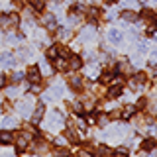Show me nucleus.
I'll list each match as a JSON object with an SVG mask.
<instances>
[{
    "instance_id": "nucleus-40",
    "label": "nucleus",
    "mask_w": 157,
    "mask_h": 157,
    "mask_svg": "<svg viewBox=\"0 0 157 157\" xmlns=\"http://www.w3.org/2000/svg\"><path fill=\"white\" fill-rule=\"evenodd\" d=\"M4 85H6V77H4V75H0V88H2Z\"/></svg>"
},
{
    "instance_id": "nucleus-25",
    "label": "nucleus",
    "mask_w": 157,
    "mask_h": 157,
    "mask_svg": "<svg viewBox=\"0 0 157 157\" xmlns=\"http://www.w3.org/2000/svg\"><path fill=\"white\" fill-rule=\"evenodd\" d=\"M96 155H98V157H108V155H110V149H108V147H104V145H100V147L96 149Z\"/></svg>"
},
{
    "instance_id": "nucleus-24",
    "label": "nucleus",
    "mask_w": 157,
    "mask_h": 157,
    "mask_svg": "<svg viewBox=\"0 0 157 157\" xmlns=\"http://www.w3.org/2000/svg\"><path fill=\"white\" fill-rule=\"evenodd\" d=\"M120 94H122V88L118 86V85H116V86H112L110 90H108V96H112V98H116V96H120Z\"/></svg>"
},
{
    "instance_id": "nucleus-21",
    "label": "nucleus",
    "mask_w": 157,
    "mask_h": 157,
    "mask_svg": "<svg viewBox=\"0 0 157 157\" xmlns=\"http://www.w3.org/2000/svg\"><path fill=\"white\" fill-rule=\"evenodd\" d=\"M153 147H155V140H151V137H147V140H144V144H141V149H145V151L153 149Z\"/></svg>"
},
{
    "instance_id": "nucleus-10",
    "label": "nucleus",
    "mask_w": 157,
    "mask_h": 157,
    "mask_svg": "<svg viewBox=\"0 0 157 157\" xmlns=\"http://www.w3.org/2000/svg\"><path fill=\"white\" fill-rule=\"evenodd\" d=\"M67 63H69V69H81L82 67V61H81V57H78V55H71Z\"/></svg>"
},
{
    "instance_id": "nucleus-29",
    "label": "nucleus",
    "mask_w": 157,
    "mask_h": 157,
    "mask_svg": "<svg viewBox=\"0 0 157 157\" xmlns=\"http://www.w3.org/2000/svg\"><path fill=\"white\" fill-rule=\"evenodd\" d=\"M24 78V73H12V77H10V81L12 82H20Z\"/></svg>"
},
{
    "instance_id": "nucleus-12",
    "label": "nucleus",
    "mask_w": 157,
    "mask_h": 157,
    "mask_svg": "<svg viewBox=\"0 0 157 157\" xmlns=\"http://www.w3.org/2000/svg\"><path fill=\"white\" fill-rule=\"evenodd\" d=\"M108 39H110L112 43H120L122 41V32L120 29H110V32H108Z\"/></svg>"
},
{
    "instance_id": "nucleus-27",
    "label": "nucleus",
    "mask_w": 157,
    "mask_h": 157,
    "mask_svg": "<svg viewBox=\"0 0 157 157\" xmlns=\"http://www.w3.org/2000/svg\"><path fill=\"white\" fill-rule=\"evenodd\" d=\"M118 69H120V73H130V71H132L130 63H126V61H122V63H120V67H118Z\"/></svg>"
},
{
    "instance_id": "nucleus-20",
    "label": "nucleus",
    "mask_w": 157,
    "mask_h": 157,
    "mask_svg": "<svg viewBox=\"0 0 157 157\" xmlns=\"http://www.w3.org/2000/svg\"><path fill=\"white\" fill-rule=\"evenodd\" d=\"M141 16H144V20L147 24H153V20H155V14L151 12V10H144V12H141Z\"/></svg>"
},
{
    "instance_id": "nucleus-33",
    "label": "nucleus",
    "mask_w": 157,
    "mask_h": 157,
    "mask_svg": "<svg viewBox=\"0 0 157 157\" xmlns=\"http://www.w3.org/2000/svg\"><path fill=\"white\" fill-rule=\"evenodd\" d=\"M100 81H102V82H110V81H112V73H104V75L100 77Z\"/></svg>"
},
{
    "instance_id": "nucleus-18",
    "label": "nucleus",
    "mask_w": 157,
    "mask_h": 157,
    "mask_svg": "<svg viewBox=\"0 0 157 157\" xmlns=\"http://www.w3.org/2000/svg\"><path fill=\"white\" fill-rule=\"evenodd\" d=\"M57 36H59V39H63V41H65V39H71V36H73V33H71V29H65V28H61V29L57 32Z\"/></svg>"
},
{
    "instance_id": "nucleus-39",
    "label": "nucleus",
    "mask_w": 157,
    "mask_h": 157,
    "mask_svg": "<svg viewBox=\"0 0 157 157\" xmlns=\"http://www.w3.org/2000/svg\"><path fill=\"white\" fill-rule=\"evenodd\" d=\"M120 116H122L120 110H112V112H110V118H120Z\"/></svg>"
},
{
    "instance_id": "nucleus-36",
    "label": "nucleus",
    "mask_w": 157,
    "mask_h": 157,
    "mask_svg": "<svg viewBox=\"0 0 157 157\" xmlns=\"http://www.w3.org/2000/svg\"><path fill=\"white\" fill-rule=\"evenodd\" d=\"M69 153H67V149H57L55 151V157H67Z\"/></svg>"
},
{
    "instance_id": "nucleus-4",
    "label": "nucleus",
    "mask_w": 157,
    "mask_h": 157,
    "mask_svg": "<svg viewBox=\"0 0 157 157\" xmlns=\"http://www.w3.org/2000/svg\"><path fill=\"white\" fill-rule=\"evenodd\" d=\"M47 149H49V144H47L45 140H41V137L32 144V151H33V153H45Z\"/></svg>"
},
{
    "instance_id": "nucleus-17",
    "label": "nucleus",
    "mask_w": 157,
    "mask_h": 157,
    "mask_svg": "<svg viewBox=\"0 0 157 157\" xmlns=\"http://www.w3.org/2000/svg\"><path fill=\"white\" fill-rule=\"evenodd\" d=\"M55 69H59V71H67V69H69V63L63 57H57L55 59Z\"/></svg>"
},
{
    "instance_id": "nucleus-31",
    "label": "nucleus",
    "mask_w": 157,
    "mask_h": 157,
    "mask_svg": "<svg viewBox=\"0 0 157 157\" xmlns=\"http://www.w3.org/2000/svg\"><path fill=\"white\" fill-rule=\"evenodd\" d=\"M98 126H102V128H104L106 124H108V116H104V114H100V116H98Z\"/></svg>"
},
{
    "instance_id": "nucleus-9",
    "label": "nucleus",
    "mask_w": 157,
    "mask_h": 157,
    "mask_svg": "<svg viewBox=\"0 0 157 157\" xmlns=\"http://www.w3.org/2000/svg\"><path fill=\"white\" fill-rule=\"evenodd\" d=\"M41 22H43V26H45L47 29H55V26H57V22H55V16H51V14L43 16V18H41Z\"/></svg>"
},
{
    "instance_id": "nucleus-11",
    "label": "nucleus",
    "mask_w": 157,
    "mask_h": 157,
    "mask_svg": "<svg viewBox=\"0 0 157 157\" xmlns=\"http://www.w3.org/2000/svg\"><path fill=\"white\" fill-rule=\"evenodd\" d=\"M94 37H96V32L92 28L82 29V33H81V39H82V41H90V39H94Z\"/></svg>"
},
{
    "instance_id": "nucleus-43",
    "label": "nucleus",
    "mask_w": 157,
    "mask_h": 157,
    "mask_svg": "<svg viewBox=\"0 0 157 157\" xmlns=\"http://www.w3.org/2000/svg\"><path fill=\"white\" fill-rule=\"evenodd\" d=\"M106 2H108V4H112V2H116V0H106Z\"/></svg>"
},
{
    "instance_id": "nucleus-5",
    "label": "nucleus",
    "mask_w": 157,
    "mask_h": 157,
    "mask_svg": "<svg viewBox=\"0 0 157 157\" xmlns=\"http://www.w3.org/2000/svg\"><path fill=\"white\" fill-rule=\"evenodd\" d=\"M57 126H63V116L59 112H51L47 118V128H57Z\"/></svg>"
},
{
    "instance_id": "nucleus-3",
    "label": "nucleus",
    "mask_w": 157,
    "mask_h": 157,
    "mask_svg": "<svg viewBox=\"0 0 157 157\" xmlns=\"http://www.w3.org/2000/svg\"><path fill=\"white\" fill-rule=\"evenodd\" d=\"M18 112H20V116L28 118L29 112H32V98H26V100L18 102Z\"/></svg>"
},
{
    "instance_id": "nucleus-16",
    "label": "nucleus",
    "mask_w": 157,
    "mask_h": 157,
    "mask_svg": "<svg viewBox=\"0 0 157 157\" xmlns=\"http://www.w3.org/2000/svg\"><path fill=\"white\" fill-rule=\"evenodd\" d=\"M69 85H71L73 88H75V90H78V88L82 86V78L75 75V77H71V78H69Z\"/></svg>"
},
{
    "instance_id": "nucleus-37",
    "label": "nucleus",
    "mask_w": 157,
    "mask_h": 157,
    "mask_svg": "<svg viewBox=\"0 0 157 157\" xmlns=\"http://www.w3.org/2000/svg\"><path fill=\"white\" fill-rule=\"evenodd\" d=\"M55 144H57L59 147H63V145L67 144V140H65V137H57V140H55Z\"/></svg>"
},
{
    "instance_id": "nucleus-41",
    "label": "nucleus",
    "mask_w": 157,
    "mask_h": 157,
    "mask_svg": "<svg viewBox=\"0 0 157 157\" xmlns=\"http://www.w3.org/2000/svg\"><path fill=\"white\" fill-rule=\"evenodd\" d=\"M124 2H126V6H134L136 0H124Z\"/></svg>"
},
{
    "instance_id": "nucleus-28",
    "label": "nucleus",
    "mask_w": 157,
    "mask_h": 157,
    "mask_svg": "<svg viewBox=\"0 0 157 157\" xmlns=\"http://www.w3.org/2000/svg\"><path fill=\"white\" fill-rule=\"evenodd\" d=\"M114 155L116 157H128V149L126 147H118V149L114 151Z\"/></svg>"
},
{
    "instance_id": "nucleus-30",
    "label": "nucleus",
    "mask_w": 157,
    "mask_h": 157,
    "mask_svg": "<svg viewBox=\"0 0 157 157\" xmlns=\"http://www.w3.org/2000/svg\"><path fill=\"white\" fill-rule=\"evenodd\" d=\"M57 53H59L57 47H49V49H47V57H49V59H57Z\"/></svg>"
},
{
    "instance_id": "nucleus-14",
    "label": "nucleus",
    "mask_w": 157,
    "mask_h": 157,
    "mask_svg": "<svg viewBox=\"0 0 157 157\" xmlns=\"http://www.w3.org/2000/svg\"><path fill=\"white\" fill-rule=\"evenodd\" d=\"M12 141H14V134H10V132H2V134H0V144L8 145V144H12Z\"/></svg>"
},
{
    "instance_id": "nucleus-26",
    "label": "nucleus",
    "mask_w": 157,
    "mask_h": 157,
    "mask_svg": "<svg viewBox=\"0 0 157 157\" xmlns=\"http://www.w3.org/2000/svg\"><path fill=\"white\" fill-rule=\"evenodd\" d=\"M67 137L71 141H78V136H77V132L73 130V128H67Z\"/></svg>"
},
{
    "instance_id": "nucleus-8",
    "label": "nucleus",
    "mask_w": 157,
    "mask_h": 157,
    "mask_svg": "<svg viewBox=\"0 0 157 157\" xmlns=\"http://www.w3.org/2000/svg\"><path fill=\"white\" fill-rule=\"evenodd\" d=\"M0 63H2L4 67H12L14 63H16V59H14L12 53H2V55H0Z\"/></svg>"
},
{
    "instance_id": "nucleus-1",
    "label": "nucleus",
    "mask_w": 157,
    "mask_h": 157,
    "mask_svg": "<svg viewBox=\"0 0 157 157\" xmlns=\"http://www.w3.org/2000/svg\"><path fill=\"white\" fill-rule=\"evenodd\" d=\"M18 22H20V18L16 14H2V16H0V26H2L4 32H12V29L18 26Z\"/></svg>"
},
{
    "instance_id": "nucleus-22",
    "label": "nucleus",
    "mask_w": 157,
    "mask_h": 157,
    "mask_svg": "<svg viewBox=\"0 0 157 157\" xmlns=\"http://www.w3.org/2000/svg\"><path fill=\"white\" fill-rule=\"evenodd\" d=\"M134 114H136V106H126L122 110V118H132Z\"/></svg>"
},
{
    "instance_id": "nucleus-2",
    "label": "nucleus",
    "mask_w": 157,
    "mask_h": 157,
    "mask_svg": "<svg viewBox=\"0 0 157 157\" xmlns=\"http://www.w3.org/2000/svg\"><path fill=\"white\" fill-rule=\"evenodd\" d=\"M14 141H16V149L18 151H24V149H28V145H29V141H32V132L26 130V132H20V134L14 137Z\"/></svg>"
},
{
    "instance_id": "nucleus-32",
    "label": "nucleus",
    "mask_w": 157,
    "mask_h": 157,
    "mask_svg": "<svg viewBox=\"0 0 157 157\" xmlns=\"http://www.w3.org/2000/svg\"><path fill=\"white\" fill-rule=\"evenodd\" d=\"M77 157H94V155H92L88 149H81V151H77Z\"/></svg>"
},
{
    "instance_id": "nucleus-34",
    "label": "nucleus",
    "mask_w": 157,
    "mask_h": 157,
    "mask_svg": "<svg viewBox=\"0 0 157 157\" xmlns=\"http://www.w3.org/2000/svg\"><path fill=\"white\" fill-rule=\"evenodd\" d=\"M6 94H8L10 98H14V96H16V94H18V90H16V88H14V86H10V88H8V90H6Z\"/></svg>"
},
{
    "instance_id": "nucleus-38",
    "label": "nucleus",
    "mask_w": 157,
    "mask_h": 157,
    "mask_svg": "<svg viewBox=\"0 0 157 157\" xmlns=\"http://www.w3.org/2000/svg\"><path fill=\"white\" fill-rule=\"evenodd\" d=\"M0 108H2L4 112H10V102H2V104H0Z\"/></svg>"
},
{
    "instance_id": "nucleus-23",
    "label": "nucleus",
    "mask_w": 157,
    "mask_h": 157,
    "mask_svg": "<svg viewBox=\"0 0 157 157\" xmlns=\"http://www.w3.org/2000/svg\"><path fill=\"white\" fill-rule=\"evenodd\" d=\"M16 124H18V122H16V118H4V120H2V126L6 128V130H10V128H14Z\"/></svg>"
},
{
    "instance_id": "nucleus-35",
    "label": "nucleus",
    "mask_w": 157,
    "mask_h": 157,
    "mask_svg": "<svg viewBox=\"0 0 157 157\" xmlns=\"http://www.w3.org/2000/svg\"><path fill=\"white\" fill-rule=\"evenodd\" d=\"M39 73H45V75H49V73H51V67H49L47 63H43V65H41V71H39Z\"/></svg>"
},
{
    "instance_id": "nucleus-6",
    "label": "nucleus",
    "mask_w": 157,
    "mask_h": 157,
    "mask_svg": "<svg viewBox=\"0 0 157 157\" xmlns=\"http://www.w3.org/2000/svg\"><path fill=\"white\" fill-rule=\"evenodd\" d=\"M145 81H147L145 73H137L136 77H132V78H130V86H132V88H140V86H144V85H145Z\"/></svg>"
},
{
    "instance_id": "nucleus-7",
    "label": "nucleus",
    "mask_w": 157,
    "mask_h": 157,
    "mask_svg": "<svg viewBox=\"0 0 157 157\" xmlns=\"http://www.w3.org/2000/svg\"><path fill=\"white\" fill-rule=\"evenodd\" d=\"M28 81L29 82H39L41 81V73H39L37 67H29L28 69Z\"/></svg>"
},
{
    "instance_id": "nucleus-42",
    "label": "nucleus",
    "mask_w": 157,
    "mask_h": 157,
    "mask_svg": "<svg viewBox=\"0 0 157 157\" xmlns=\"http://www.w3.org/2000/svg\"><path fill=\"white\" fill-rule=\"evenodd\" d=\"M59 2H61V0H51V4H55V6H57Z\"/></svg>"
},
{
    "instance_id": "nucleus-13",
    "label": "nucleus",
    "mask_w": 157,
    "mask_h": 157,
    "mask_svg": "<svg viewBox=\"0 0 157 157\" xmlns=\"http://www.w3.org/2000/svg\"><path fill=\"white\" fill-rule=\"evenodd\" d=\"M41 118H43V104H37V106H36V110H33V116H32L33 124H37Z\"/></svg>"
},
{
    "instance_id": "nucleus-19",
    "label": "nucleus",
    "mask_w": 157,
    "mask_h": 157,
    "mask_svg": "<svg viewBox=\"0 0 157 157\" xmlns=\"http://www.w3.org/2000/svg\"><path fill=\"white\" fill-rule=\"evenodd\" d=\"M86 14H88V20H90V22H94V20L100 16V10H98V8H88Z\"/></svg>"
},
{
    "instance_id": "nucleus-15",
    "label": "nucleus",
    "mask_w": 157,
    "mask_h": 157,
    "mask_svg": "<svg viewBox=\"0 0 157 157\" xmlns=\"http://www.w3.org/2000/svg\"><path fill=\"white\" fill-rule=\"evenodd\" d=\"M122 16H124L126 22H137V14L134 12V10H124V12H122Z\"/></svg>"
},
{
    "instance_id": "nucleus-44",
    "label": "nucleus",
    "mask_w": 157,
    "mask_h": 157,
    "mask_svg": "<svg viewBox=\"0 0 157 157\" xmlns=\"http://www.w3.org/2000/svg\"><path fill=\"white\" fill-rule=\"evenodd\" d=\"M155 82H157V69H155Z\"/></svg>"
}]
</instances>
